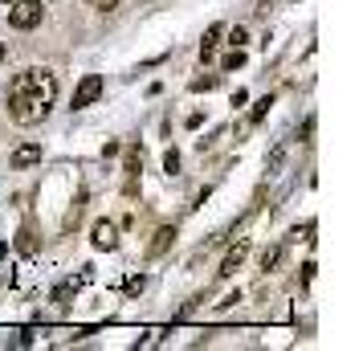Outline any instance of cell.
<instances>
[{
  "instance_id": "1",
  "label": "cell",
  "mask_w": 363,
  "mask_h": 351,
  "mask_svg": "<svg viewBox=\"0 0 363 351\" xmlns=\"http://www.w3.org/2000/svg\"><path fill=\"white\" fill-rule=\"evenodd\" d=\"M9 118L17 123V127H37L41 118L53 111V102H57V78H53V69L45 66H29L21 69L13 86H9Z\"/></svg>"
},
{
  "instance_id": "2",
  "label": "cell",
  "mask_w": 363,
  "mask_h": 351,
  "mask_svg": "<svg viewBox=\"0 0 363 351\" xmlns=\"http://www.w3.org/2000/svg\"><path fill=\"white\" fill-rule=\"evenodd\" d=\"M41 17H45L41 0H13V4H9V25H13V29H21V33L37 29V25H41Z\"/></svg>"
},
{
  "instance_id": "3",
  "label": "cell",
  "mask_w": 363,
  "mask_h": 351,
  "mask_svg": "<svg viewBox=\"0 0 363 351\" xmlns=\"http://www.w3.org/2000/svg\"><path fill=\"white\" fill-rule=\"evenodd\" d=\"M99 99H102V78L99 74H86L82 82H78V90H74V111H86Z\"/></svg>"
},
{
  "instance_id": "4",
  "label": "cell",
  "mask_w": 363,
  "mask_h": 351,
  "mask_svg": "<svg viewBox=\"0 0 363 351\" xmlns=\"http://www.w3.org/2000/svg\"><path fill=\"white\" fill-rule=\"evenodd\" d=\"M90 241H94V250H118V225L115 221H99Z\"/></svg>"
},
{
  "instance_id": "5",
  "label": "cell",
  "mask_w": 363,
  "mask_h": 351,
  "mask_svg": "<svg viewBox=\"0 0 363 351\" xmlns=\"http://www.w3.org/2000/svg\"><path fill=\"white\" fill-rule=\"evenodd\" d=\"M245 253H249V241L241 237V241H237V245L225 253V262H220V278H233V274L241 269V262H245Z\"/></svg>"
},
{
  "instance_id": "6",
  "label": "cell",
  "mask_w": 363,
  "mask_h": 351,
  "mask_svg": "<svg viewBox=\"0 0 363 351\" xmlns=\"http://www.w3.org/2000/svg\"><path fill=\"white\" fill-rule=\"evenodd\" d=\"M9 164L17 167V172H25V167L41 164V143H21V147L13 151V160H9Z\"/></svg>"
},
{
  "instance_id": "7",
  "label": "cell",
  "mask_w": 363,
  "mask_h": 351,
  "mask_svg": "<svg viewBox=\"0 0 363 351\" xmlns=\"http://www.w3.org/2000/svg\"><path fill=\"white\" fill-rule=\"evenodd\" d=\"M220 37H225V25H208V33H204V41H200V57H204V62L213 57V50L220 45Z\"/></svg>"
},
{
  "instance_id": "8",
  "label": "cell",
  "mask_w": 363,
  "mask_h": 351,
  "mask_svg": "<svg viewBox=\"0 0 363 351\" xmlns=\"http://www.w3.org/2000/svg\"><path fill=\"white\" fill-rule=\"evenodd\" d=\"M172 241H176V229H160V233H155V241H151V257H160Z\"/></svg>"
},
{
  "instance_id": "9",
  "label": "cell",
  "mask_w": 363,
  "mask_h": 351,
  "mask_svg": "<svg viewBox=\"0 0 363 351\" xmlns=\"http://www.w3.org/2000/svg\"><path fill=\"white\" fill-rule=\"evenodd\" d=\"M220 86V74H204V78H192V90H216Z\"/></svg>"
},
{
  "instance_id": "10",
  "label": "cell",
  "mask_w": 363,
  "mask_h": 351,
  "mask_svg": "<svg viewBox=\"0 0 363 351\" xmlns=\"http://www.w3.org/2000/svg\"><path fill=\"white\" fill-rule=\"evenodd\" d=\"M164 172H167V176H176V172H180V155H176V151H164Z\"/></svg>"
},
{
  "instance_id": "11",
  "label": "cell",
  "mask_w": 363,
  "mask_h": 351,
  "mask_svg": "<svg viewBox=\"0 0 363 351\" xmlns=\"http://www.w3.org/2000/svg\"><path fill=\"white\" fill-rule=\"evenodd\" d=\"M241 66H245V50H233L225 57V69H241Z\"/></svg>"
},
{
  "instance_id": "12",
  "label": "cell",
  "mask_w": 363,
  "mask_h": 351,
  "mask_svg": "<svg viewBox=\"0 0 363 351\" xmlns=\"http://www.w3.org/2000/svg\"><path fill=\"white\" fill-rule=\"evenodd\" d=\"M269 106H274V99H262V102H257V106H253V115H249V123H262V118H265V111H269Z\"/></svg>"
},
{
  "instance_id": "13",
  "label": "cell",
  "mask_w": 363,
  "mask_h": 351,
  "mask_svg": "<svg viewBox=\"0 0 363 351\" xmlns=\"http://www.w3.org/2000/svg\"><path fill=\"white\" fill-rule=\"evenodd\" d=\"M229 45H233V50H241V45H245V29H241V25L229 29Z\"/></svg>"
},
{
  "instance_id": "14",
  "label": "cell",
  "mask_w": 363,
  "mask_h": 351,
  "mask_svg": "<svg viewBox=\"0 0 363 351\" xmlns=\"http://www.w3.org/2000/svg\"><path fill=\"white\" fill-rule=\"evenodd\" d=\"M278 262H281V250H269V253L262 257V269H274Z\"/></svg>"
},
{
  "instance_id": "15",
  "label": "cell",
  "mask_w": 363,
  "mask_h": 351,
  "mask_svg": "<svg viewBox=\"0 0 363 351\" xmlns=\"http://www.w3.org/2000/svg\"><path fill=\"white\" fill-rule=\"evenodd\" d=\"M90 9H99V13H111V9H118V0H90Z\"/></svg>"
},
{
  "instance_id": "16",
  "label": "cell",
  "mask_w": 363,
  "mask_h": 351,
  "mask_svg": "<svg viewBox=\"0 0 363 351\" xmlns=\"http://www.w3.org/2000/svg\"><path fill=\"white\" fill-rule=\"evenodd\" d=\"M4 253H9V241H0V257H4Z\"/></svg>"
},
{
  "instance_id": "17",
  "label": "cell",
  "mask_w": 363,
  "mask_h": 351,
  "mask_svg": "<svg viewBox=\"0 0 363 351\" xmlns=\"http://www.w3.org/2000/svg\"><path fill=\"white\" fill-rule=\"evenodd\" d=\"M0 66H4V41H0Z\"/></svg>"
},
{
  "instance_id": "18",
  "label": "cell",
  "mask_w": 363,
  "mask_h": 351,
  "mask_svg": "<svg viewBox=\"0 0 363 351\" xmlns=\"http://www.w3.org/2000/svg\"><path fill=\"white\" fill-rule=\"evenodd\" d=\"M4 4H13V0H4Z\"/></svg>"
}]
</instances>
